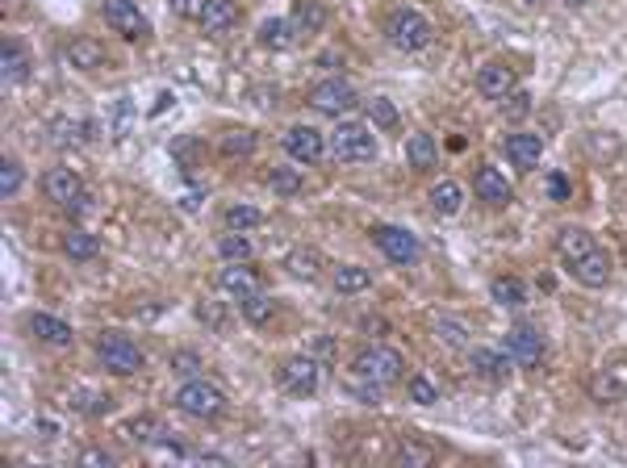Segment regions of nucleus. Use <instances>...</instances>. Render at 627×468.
<instances>
[{
	"instance_id": "49",
	"label": "nucleus",
	"mask_w": 627,
	"mask_h": 468,
	"mask_svg": "<svg viewBox=\"0 0 627 468\" xmlns=\"http://www.w3.org/2000/svg\"><path fill=\"white\" fill-rule=\"evenodd\" d=\"M523 5H544V0H523Z\"/></svg>"
},
{
	"instance_id": "8",
	"label": "nucleus",
	"mask_w": 627,
	"mask_h": 468,
	"mask_svg": "<svg viewBox=\"0 0 627 468\" xmlns=\"http://www.w3.org/2000/svg\"><path fill=\"white\" fill-rule=\"evenodd\" d=\"M515 88H519V72L510 63H502V59L485 63L481 72H477V92H481L485 101H506Z\"/></svg>"
},
{
	"instance_id": "31",
	"label": "nucleus",
	"mask_w": 627,
	"mask_h": 468,
	"mask_svg": "<svg viewBox=\"0 0 627 468\" xmlns=\"http://www.w3.org/2000/svg\"><path fill=\"white\" fill-rule=\"evenodd\" d=\"M239 310H243V318H247V322H255V326H260V322H268V318H272L276 301H272L264 289H255V293L239 297Z\"/></svg>"
},
{
	"instance_id": "47",
	"label": "nucleus",
	"mask_w": 627,
	"mask_h": 468,
	"mask_svg": "<svg viewBox=\"0 0 627 468\" xmlns=\"http://www.w3.org/2000/svg\"><path fill=\"white\" fill-rule=\"evenodd\" d=\"M80 460H84V464H101V468H109V464H113V456H109V452H97V448L84 452Z\"/></svg>"
},
{
	"instance_id": "34",
	"label": "nucleus",
	"mask_w": 627,
	"mask_h": 468,
	"mask_svg": "<svg viewBox=\"0 0 627 468\" xmlns=\"http://www.w3.org/2000/svg\"><path fill=\"white\" fill-rule=\"evenodd\" d=\"M264 222V214L255 205H230L226 209V226L230 230H251V226H260Z\"/></svg>"
},
{
	"instance_id": "17",
	"label": "nucleus",
	"mask_w": 627,
	"mask_h": 468,
	"mask_svg": "<svg viewBox=\"0 0 627 468\" xmlns=\"http://www.w3.org/2000/svg\"><path fill=\"white\" fill-rule=\"evenodd\" d=\"M473 193H477L485 205H510V201H515V189H510L506 176H502L498 168H477Z\"/></svg>"
},
{
	"instance_id": "41",
	"label": "nucleus",
	"mask_w": 627,
	"mask_h": 468,
	"mask_svg": "<svg viewBox=\"0 0 627 468\" xmlns=\"http://www.w3.org/2000/svg\"><path fill=\"white\" fill-rule=\"evenodd\" d=\"M80 130H88V126H84V122H67V117H63V122H55V143H59V147L80 143V138H84Z\"/></svg>"
},
{
	"instance_id": "22",
	"label": "nucleus",
	"mask_w": 627,
	"mask_h": 468,
	"mask_svg": "<svg viewBox=\"0 0 627 468\" xmlns=\"http://www.w3.org/2000/svg\"><path fill=\"white\" fill-rule=\"evenodd\" d=\"M435 159H439V147H435L431 134H410L406 138V163L414 172H431Z\"/></svg>"
},
{
	"instance_id": "10",
	"label": "nucleus",
	"mask_w": 627,
	"mask_h": 468,
	"mask_svg": "<svg viewBox=\"0 0 627 468\" xmlns=\"http://www.w3.org/2000/svg\"><path fill=\"white\" fill-rule=\"evenodd\" d=\"M42 193H46V201H55V205H63V209H72L76 201H84L88 193H84V180L72 172V168H51L42 176Z\"/></svg>"
},
{
	"instance_id": "16",
	"label": "nucleus",
	"mask_w": 627,
	"mask_h": 468,
	"mask_svg": "<svg viewBox=\"0 0 627 468\" xmlns=\"http://www.w3.org/2000/svg\"><path fill=\"white\" fill-rule=\"evenodd\" d=\"M556 251H561V260L573 268L577 260H586L590 251H598V239L586 226H565L561 234H556Z\"/></svg>"
},
{
	"instance_id": "19",
	"label": "nucleus",
	"mask_w": 627,
	"mask_h": 468,
	"mask_svg": "<svg viewBox=\"0 0 627 468\" xmlns=\"http://www.w3.org/2000/svg\"><path fill=\"white\" fill-rule=\"evenodd\" d=\"M510 360L506 351H490V347H473L469 351V368L477 372V377H485V381H506V372H510Z\"/></svg>"
},
{
	"instance_id": "26",
	"label": "nucleus",
	"mask_w": 627,
	"mask_h": 468,
	"mask_svg": "<svg viewBox=\"0 0 627 468\" xmlns=\"http://www.w3.org/2000/svg\"><path fill=\"white\" fill-rule=\"evenodd\" d=\"M218 289L235 293V297H247V293L260 289V280H255V272H251V268L230 264V268H222V272H218Z\"/></svg>"
},
{
	"instance_id": "40",
	"label": "nucleus",
	"mask_w": 627,
	"mask_h": 468,
	"mask_svg": "<svg viewBox=\"0 0 627 468\" xmlns=\"http://www.w3.org/2000/svg\"><path fill=\"white\" fill-rule=\"evenodd\" d=\"M368 117H373V122H377V126H385V130H389V126H398V109H393V105H389L385 97H377V101H368Z\"/></svg>"
},
{
	"instance_id": "35",
	"label": "nucleus",
	"mask_w": 627,
	"mask_h": 468,
	"mask_svg": "<svg viewBox=\"0 0 627 468\" xmlns=\"http://www.w3.org/2000/svg\"><path fill=\"white\" fill-rule=\"evenodd\" d=\"M218 251H222V260H230V264H243V260H251V243L243 239V230L226 234V239L218 243Z\"/></svg>"
},
{
	"instance_id": "20",
	"label": "nucleus",
	"mask_w": 627,
	"mask_h": 468,
	"mask_svg": "<svg viewBox=\"0 0 627 468\" xmlns=\"http://www.w3.org/2000/svg\"><path fill=\"white\" fill-rule=\"evenodd\" d=\"M431 209H435V214L439 218H452V214H460V209H464V189H460V184L456 180H439V184H431Z\"/></svg>"
},
{
	"instance_id": "38",
	"label": "nucleus",
	"mask_w": 627,
	"mask_h": 468,
	"mask_svg": "<svg viewBox=\"0 0 627 468\" xmlns=\"http://www.w3.org/2000/svg\"><path fill=\"white\" fill-rule=\"evenodd\" d=\"M406 393H410V402H418V406H435L439 402V385L427 381V377H410L406 381Z\"/></svg>"
},
{
	"instance_id": "33",
	"label": "nucleus",
	"mask_w": 627,
	"mask_h": 468,
	"mask_svg": "<svg viewBox=\"0 0 627 468\" xmlns=\"http://www.w3.org/2000/svg\"><path fill=\"white\" fill-rule=\"evenodd\" d=\"M251 151H255V134L251 130H226L222 134V155L235 159V155H251Z\"/></svg>"
},
{
	"instance_id": "24",
	"label": "nucleus",
	"mask_w": 627,
	"mask_h": 468,
	"mask_svg": "<svg viewBox=\"0 0 627 468\" xmlns=\"http://www.w3.org/2000/svg\"><path fill=\"white\" fill-rule=\"evenodd\" d=\"M97 234H88V230H80V226H72V230H67L63 234V255H67V260H97Z\"/></svg>"
},
{
	"instance_id": "12",
	"label": "nucleus",
	"mask_w": 627,
	"mask_h": 468,
	"mask_svg": "<svg viewBox=\"0 0 627 468\" xmlns=\"http://www.w3.org/2000/svg\"><path fill=\"white\" fill-rule=\"evenodd\" d=\"M502 351H506V356L515 360L519 368H531V364L544 360V339H540V331H531V326H515V331H506Z\"/></svg>"
},
{
	"instance_id": "7",
	"label": "nucleus",
	"mask_w": 627,
	"mask_h": 468,
	"mask_svg": "<svg viewBox=\"0 0 627 468\" xmlns=\"http://www.w3.org/2000/svg\"><path fill=\"white\" fill-rule=\"evenodd\" d=\"M310 105L318 113H327V117H343V113H352L360 105V97H356L352 84L335 76V80H322V84L310 88Z\"/></svg>"
},
{
	"instance_id": "13",
	"label": "nucleus",
	"mask_w": 627,
	"mask_h": 468,
	"mask_svg": "<svg viewBox=\"0 0 627 468\" xmlns=\"http://www.w3.org/2000/svg\"><path fill=\"white\" fill-rule=\"evenodd\" d=\"M281 385H285L289 393H314V389L322 385L318 360H314V356H293V360H285V364H281Z\"/></svg>"
},
{
	"instance_id": "9",
	"label": "nucleus",
	"mask_w": 627,
	"mask_h": 468,
	"mask_svg": "<svg viewBox=\"0 0 627 468\" xmlns=\"http://www.w3.org/2000/svg\"><path fill=\"white\" fill-rule=\"evenodd\" d=\"M281 143H285L289 159H297V163H318L322 155L331 151L327 138H322V130H314V126H289Z\"/></svg>"
},
{
	"instance_id": "27",
	"label": "nucleus",
	"mask_w": 627,
	"mask_h": 468,
	"mask_svg": "<svg viewBox=\"0 0 627 468\" xmlns=\"http://www.w3.org/2000/svg\"><path fill=\"white\" fill-rule=\"evenodd\" d=\"M490 297L498 301L502 310H519V306H527V289H523V280H515V276H498L494 285H490Z\"/></svg>"
},
{
	"instance_id": "48",
	"label": "nucleus",
	"mask_w": 627,
	"mask_h": 468,
	"mask_svg": "<svg viewBox=\"0 0 627 468\" xmlns=\"http://www.w3.org/2000/svg\"><path fill=\"white\" fill-rule=\"evenodd\" d=\"M172 364H176V372H193V368H197V356H189V351H180V356H172Z\"/></svg>"
},
{
	"instance_id": "42",
	"label": "nucleus",
	"mask_w": 627,
	"mask_h": 468,
	"mask_svg": "<svg viewBox=\"0 0 627 468\" xmlns=\"http://www.w3.org/2000/svg\"><path fill=\"white\" fill-rule=\"evenodd\" d=\"M155 431H159L155 418H134V423L126 427V435H130L134 443H151V439H155Z\"/></svg>"
},
{
	"instance_id": "1",
	"label": "nucleus",
	"mask_w": 627,
	"mask_h": 468,
	"mask_svg": "<svg viewBox=\"0 0 627 468\" xmlns=\"http://www.w3.org/2000/svg\"><path fill=\"white\" fill-rule=\"evenodd\" d=\"M402 372H406V360H402L393 347H381V343H377V347H364L360 356L352 360V377L364 381V385L389 389V385L402 381Z\"/></svg>"
},
{
	"instance_id": "2",
	"label": "nucleus",
	"mask_w": 627,
	"mask_h": 468,
	"mask_svg": "<svg viewBox=\"0 0 627 468\" xmlns=\"http://www.w3.org/2000/svg\"><path fill=\"white\" fill-rule=\"evenodd\" d=\"M385 38L389 46H398V51H423V46H431L435 30H431V21L423 13H414V9H393L385 17Z\"/></svg>"
},
{
	"instance_id": "32",
	"label": "nucleus",
	"mask_w": 627,
	"mask_h": 468,
	"mask_svg": "<svg viewBox=\"0 0 627 468\" xmlns=\"http://www.w3.org/2000/svg\"><path fill=\"white\" fill-rule=\"evenodd\" d=\"M285 268H289L293 276H301V280H314V276L322 272V255H318L314 247H297L289 260H285Z\"/></svg>"
},
{
	"instance_id": "39",
	"label": "nucleus",
	"mask_w": 627,
	"mask_h": 468,
	"mask_svg": "<svg viewBox=\"0 0 627 468\" xmlns=\"http://www.w3.org/2000/svg\"><path fill=\"white\" fill-rule=\"evenodd\" d=\"M21 180H26V176H21V163H13V159L0 163V193L17 197V193H21Z\"/></svg>"
},
{
	"instance_id": "21",
	"label": "nucleus",
	"mask_w": 627,
	"mask_h": 468,
	"mask_svg": "<svg viewBox=\"0 0 627 468\" xmlns=\"http://www.w3.org/2000/svg\"><path fill=\"white\" fill-rule=\"evenodd\" d=\"M63 55H67V63H72L76 72H97V67L105 63V51H101V46L92 42V38H72Z\"/></svg>"
},
{
	"instance_id": "43",
	"label": "nucleus",
	"mask_w": 627,
	"mask_h": 468,
	"mask_svg": "<svg viewBox=\"0 0 627 468\" xmlns=\"http://www.w3.org/2000/svg\"><path fill=\"white\" fill-rule=\"evenodd\" d=\"M431 448H418V443H406V448H398V464H431Z\"/></svg>"
},
{
	"instance_id": "14",
	"label": "nucleus",
	"mask_w": 627,
	"mask_h": 468,
	"mask_svg": "<svg viewBox=\"0 0 627 468\" xmlns=\"http://www.w3.org/2000/svg\"><path fill=\"white\" fill-rule=\"evenodd\" d=\"M201 34L209 38H226L230 30L239 26V5L235 0H205V9H201Z\"/></svg>"
},
{
	"instance_id": "4",
	"label": "nucleus",
	"mask_w": 627,
	"mask_h": 468,
	"mask_svg": "<svg viewBox=\"0 0 627 468\" xmlns=\"http://www.w3.org/2000/svg\"><path fill=\"white\" fill-rule=\"evenodd\" d=\"M172 402H176L180 414H189V418H218L226 410V393L218 385H209V381H184Z\"/></svg>"
},
{
	"instance_id": "29",
	"label": "nucleus",
	"mask_w": 627,
	"mask_h": 468,
	"mask_svg": "<svg viewBox=\"0 0 627 468\" xmlns=\"http://www.w3.org/2000/svg\"><path fill=\"white\" fill-rule=\"evenodd\" d=\"M260 46H264V51H289V46H293V26H289V21H281V17L264 21V26H260Z\"/></svg>"
},
{
	"instance_id": "18",
	"label": "nucleus",
	"mask_w": 627,
	"mask_h": 468,
	"mask_svg": "<svg viewBox=\"0 0 627 468\" xmlns=\"http://www.w3.org/2000/svg\"><path fill=\"white\" fill-rule=\"evenodd\" d=\"M569 272H573L577 285H586V289H602V285L611 280V255L598 247V251H590V255H586V260H577Z\"/></svg>"
},
{
	"instance_id": "6",
	"label": "nucleus",
	"mask_w": 627,
	"mask_h": 468,
	"mask_svg": "<svg viewBox=\"0 0 627 468\" xmlns=\"http://www.w3.org/2000/svg\"><path fill=\"white\" fill-rule=\"evenodd\" d=\"M101 17H105V26L113 34H122L130 42L138 38H147L151 34V21L143 17V9L134 5V0H101Z\"/></svg>"
},
{
	"instance_id": "44",
	"label": "nucleus",
	"mask_w": 627,
	"mask_h": 468,
	"mask_svg": "<svg viewBox=\"0 0 627 468\" xmlns=\"http://www.w3.org/2000/svg\"><path fill=\"white\" fill-rule=\"evenodd\" d=\"M168 9H172L176 17H184V21H193V17H201L205 0H168Z\"/></svg>"
},
{
	"instance_id": "23",
	"label": "nucleus",
	"mask_w": 627,
	"mask_h": 468,
	"mask_svg": "<svg viewBox=\"0 0 627 468\" xmlns=\"http://www.w3.org/2000/svg\"><path fill=\"white\" fill-rule=\"evenodd\" d=\"M30 331H34V339L51 343V347H67V343L76 339V335H72V326L59 322V318H51V314H34V318H30Z\"/></svg>"
},
{
	"instance_id": "5",
	"label": "nucleus",
	"mask_w": 627,
	"mask_h": 468,
	"mask_svg": "<svg viewBox=\"0 0 627 468\" xmlns=\"http://www.w3.org/2000/svg\"><path fill=\"white\" fill-rule=\"evenodd\" d=\"M97 356H101V364L113 372V377H134V372H143V351H138V343H130L126 335H118V331L101 335Z\"/></svg>"
},
{
	"instance_id": "15",
	"label": "nucleus",
	"mask_w": 627,
	"mask_h": 468,
	"mask_svg": "<svg viewBox=\"0 0 627 468\" xmlns=\"http://www.w3.org/2000/svg\"><path fill=\"white\" fill-rule=\"evenodd\" d=\"M502 151H506V159L515 163L519 172H531L540 163V155H544V138L540 134H506Z\"/></svg>"
},
{
	"instance_id": "37",
	"label": "nucleus",
	"mask_w": 627,
	"mask_h": 468,
	"mask_svg": "<svg viewBox=\"0 0 627 468\" xmlns=\"http://www.w3.org/2000/svg\"><path fill=\"white\" fill-rule=\"evenodd\" d=\"M435 339H444L448 347H469V326H460L452 318H439L435 322Z\"/></svg>"
},
{
	"instance_id": "11",
	"label": "nucleus",
	"mask_w": 627,
	"mask_h": 468,
	"mask_svg": "<svg viewBox=\"0 0 627 468\" xmlns=\"http://www.w3.org/2000/svg\"><path fill=\"white\" fill-rule=\"evenodd\" d=\"M373 239H377V247L389 255L393 264H414L418 255H423L418 239H414L410 230H402V226H377V230H373Z\"/></svg>"
},
{
	"instance_id": "46",
	"label": "nucleus",
	"mask_w": 627,
	"mask_h": 468,
	"mask_svg": "<svg viewBox=\"0 0 627 468\" xmlns=\"http://www.w3.org/2000/svg\"><path fill=\"white\" fill-rule=\"evenodd\" d=\"M548 197H552V201H569V180H565L561 172L548 176Z\"/></svg>"
},
{
	"instance_id": "45",
	"label": "nucleus",
	"mask_w": 627,
	"mask_h": 468,
	"mask_svg": "<svg viewBox=\"0 0 627 468\" xmlns=\"http://www.w3.org/2000/svg\"><path fill=\"white\" fill-rule=\"evenodd\" d=\"M510 105H502L510 117H523V113H531V97H527V92H510V97H506Z\"/></svg>"
},
{
	"instance_id": "30",
	"label": "nucleus",
	"mask_w": 627,
	"mask_h": 468,
	"mask_svg": "<svg viewBox=\"0 0 627 468\" xmlns=\"http://www.w3.org/2000/svg\"><path fill=\"white\" fill-rule=\"evenodd\" d=\"M364 289H373V272H368V268L343 264L335 272V293H364Z\"/></svg>"
},
{
	"instance_id": "25",
	"label": "nucleus",
	"mask_w": 627,
	"mask_h": 468,
	"mask_svg": "<svg viewBox=\"0 0 627 468\" xmlns=\"http://www.w3.org/2000/svg\"><path fill=\"white\" fill-rule=\"evenodd\" d=\"M0 76H5V84H21L30 76V55L17 42H5V51H0Z\"/></svg>"
},
{
	"instance_id": "36",
	"label": "nucleus",
	"mask_w": 627,
	"mask_h": 468,
	"mask_svg": "<svg viewBox=\"0 0 627 468\" xmlns=\"http://www.w3.org/2000/svg\"><path fill=\"white\" fill-rule=\"evenodd\" d=\"M268 189L281 193V197H293V193H301V176L293 168H272L268 172Z\"/></svg>"
},
{
	"instance_id": "28",
	"label": "nucleus",
	"mask_w": 627,
	"mask_h": 468,
	"mask_svg": "<svg viewBox=\"0 0 627 468\" xmlns=\"http://www.w3.org/2000/svg\"><path fill=\"white\" fill-rule=\"evenodd\" d=\"M293 21H297L301 34H318L322 26H327V9H322V0H297Z\"/></svg>"
},
{
	"instance_id": "3",
	"label": "nucleus",
	"mask_w": 627,
	"mask_h": 468,
	"mask_svg": "<svg viewBox=\"0 0 627 468\" xmlns=\"http://www.w3.org/2000/svg\"><path fill=\"white\" fill-rule=\"evenodd\" d=\"M327 147H331V155L339 163H368L377 155V138H373V130L360 126V122H339Z\"/></svg>"
}]
</instances>
